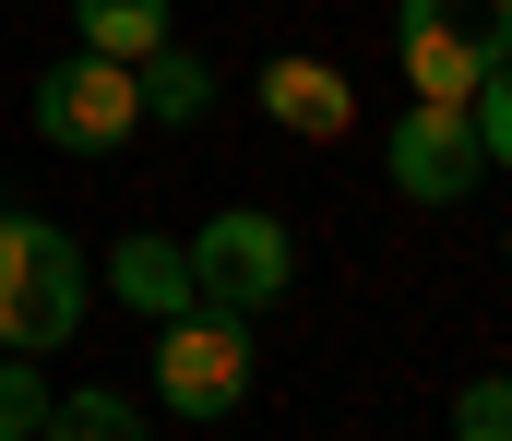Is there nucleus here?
Returning a JSON list of instances; mask_svg holds the SVG:
<instances>
[{"mask_svg": "<svg viewBox=\"0 0 512 441\" xmlns=\"http://www.w3.org/2000/svg\"><path fill=\"white\" fill-rule=\"evenodd\" d=\"M72 334H84V251H72V227L0 215V346L12 358H48Z\"/></svg>", "mask_w": 512, "mask_h": 441, "instance_id": "nucleus-1", "label": "nucleus"}, {"mask_svg": "<svg viewBox=\"0 0 512 441\" xmlns=\"http://www.w3.org/2000/svg\"><path fill=\"white\" fill-rule=\"evenodd\" d=\"M239 394H251V310H215V298L167 310L155 322V406L167 418H239Z\"/></svg>", "mask_w": 512, "mask_h": 441, "instance_id": "nucleus-2", "label": "nucleus"}, {"mask_svg": "<svg viewBox=\"0 0 512 441\" xmlns=\"http://www.w3.org/2000/svg\"><path fill=\"white\" fill-rule=\"evenodd\" d=\"M36 132L60 155H120L143 132V84H131V60L108 48H72V60H48L36 72Z\"/></svg>", "mask_w": 512, "mask_h": 441, "instance_id": "nucleus-3", "label": "nucleus"}, {"mask_svg": "<svg viewBox=\"0 0 512 441\" xmlns=\"http://www.w3.org/2000/svg\"><path fill=\"white\" fill-rule=\"evenodd\" d=\"M298 287V239L262 215V203H227L215 227H191V298H215V310H274V298Z\"/></svg>", "mask_w": 512, "mask_h": 441, "instance_id": "nucleus-4", "label": "nucleus"}, {"mask_svg": "<svg viewBox=\"0 0 512 441\" xmlns=\"http://www.w3.org/2000/svg\"><path fill=\"white\" fill-rule=\"evenodd\" d=\"M382 167H393V191L405 203H465L477 191V167H489V144H477V108H405L382 132Z\"/></svg>", "mask_w": 512, "mask_h": 441, "instance_id": "nucleus-5", "label": "nucleus"}, {"mask_svg": "<svg viewBox=\"0 0 512 441\" xmlns=\"http://www.w3.org/2000/svg\"><path fill=\"white\" fill-rule=\"evenodd\" d=\"M262 108H274V132H298V144H346V132H358V84H346L334 60H262Z\"/></svg>", "mask_w": 512, "mask_h": 441, "instance_id": "nucleus-6", "label": "nucleus"}, {"mask_svg": "<svg viewBox=\"0 0 512 441\" xmlns=\"http://www.w3.org/2000/svg\"><path fill=\"white\" fill-rule=\"evenodd\" d=\"M108 287H120L143 322H167V310H191V251H179V239H120V251H108Z\"/></svg>", "mask_w": 512, "mask_h": 441, "instance_id": "nucleus-7", "label": "nucleus"}, {"mask_svg": "<svg viewBox=\"0 0 512 441\" xmlns=\"http://www.w3.org/2000/svg\"><path fill=\"white\" fill-rule=\"evenodd\" d=\"M131 84H143V120H203V108H215V72H203L179 36H155V48L131 60Z\"/></svg>", "mask_w": 512, "mask_h": 441, "instance_id": "nucleus-8", "label": "nucleus"}, {"mask_svg": "<svg viewBox=\"0 0 512 441\" xmlns=\"http://www.w3.org/2000/svg\"><path fill=\"white\" fill-rule=\"evenodd\" d=\"M477 84H489L477 48H453V36H405V96H429V108H477Z\"/></svg>", "mask_w": 512, "mask_h": 441, "instance_id": "nucleus-9", "label": "nucleus"}, {"mask_svg": "<svg viewBox=\"0 0 512 441\" xmlns=\"http://www.w3.org/2000/svg\"><path fill=\"white\" fill-rule=\"evenodd\" d=\"M405 36H453V48L501 60L512 48V0H405Z\"/></svg>", "mask_w": 512, "mask_h": 441, "instance_id": "nucleus-10", "label": "nucleus"}, {"mask_svg": "<svg viewBox=\"0 0 512 441\" xmlns=\"http://www.w3.org/2000/svg\"><path fill=\"white\" fill-rule=\"evenodd\" d=\"M36 441H155V430H143V406H131V394L96 382V394H60V406L36 418Z\"/></svg>", "mask_w": 512, "mask_h": 441, "instance_id": "nucleus-11", "label": "nucleus"}, {"mask_svg": "<svg viewBox=\"0 0 512 441\" xmlns=\"http://www.w3.org/2000/svg\"><path fill=\"white\" fill-rule=\"evenodd\" d=\"M72 24H84V48H108V60H143L155 36H179L167 0H72Z\"/></svg>", "mask_w": 512, "mask_h": 441, "instance_id": "nucleus-12", "label": "nucleus"}, {"mask_svg": "<svg viewBox=\"0 0 512 441\" xmlns=\"http://www.w3.org/2000/svg\"><path fill=\"white\" fill-rule=\"evenodd\" d=\"M453 441H512V370H477L453 394Z\"/></svg>", "mask_w": 512, "mask_h": 441, "instance_id": "nucleus-13", "label": "nucleus"}, {"mask_svg": "<svg viewBox=\"0 0 512 441\" xmlns=\"http://www.w3.org/2000/svg\"><path fill=\"white\" fill-rule=\"evenodd\" d=\"M36 418H48V394H36V358H12V346H0V441H36Z\"/></svg>", "mask_w": 512, "mask_h": 441, "instance_id": "nucleus-14", "label": "nucleus"}, {"mask_svg": "<svg viewBox=\"0 0 512 441\" xmlns=\"http://www.w3.org/2000/svg\"><path fill=\"white\" fill-rule=\"evenodd\" d=\"M477 144H489V167H512V48L489 60V84H477Z\"/></svg>", "mask_w": 512, "mask_h": 441, "instance_id": "nucleus-15", "label": "nucleus"}, {"mask_svg": "<svg viewBox=\"0 0 512 441\" xmlns=\"http://www.w3.org/2000/svg\"><path fill=\"white\" fill-rule=\"evenodd\" d=\"M501 263H512V227H501Z\"/></svg>", "mask_w": 512, "mask_h": 441, "instance_id": "nucleus-16", "label": "nucleus"}]
</instances>
